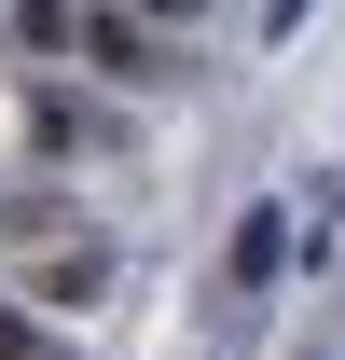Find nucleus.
<instances>
[{"instance_id":"f257e3e1","label":"nucleus","mask_w":345,"mask_h":360,"mask_svg":"<svg viewBox=\"0 0 345 360\" xmlns=\"http://www.w3.org/2000/svg\"><path fill=\"white\" fill-rule=\"evenodd\" d=\"M97 291H111V236H69V250L28 264V305H55V319H83Z\"/></svg>"},{"instance_id":"0eeeda50","label":"nucleus","mask_w":345,"mask_h":360,"mask_svg":"<svg viewBox=\"0 0 345 360\" xmlns=\"http://www.w3.org/2000/svg\"><path fill=\"white\" fill-rule=\"evenodd\" d=\"M125 14H138V28H152V14H208V0H125Z\"/></svg>"},{"instance_id":"7ed1b4c3","label":"nucleus","mask_w":345,"mask_h":360,"mask_svg":"<svg viewBox=\"0 0 345 360\" xmlns=\"http://www.w3.org/2000/svg\"><path fill=\"white\" fill-rule=\"evenodd\" d=\"M221 264H235V277H249V291H262V277L290 264V208H249V222H235V250H221Z\"/></svg>"},{"instance_id":"423d86ee","label":"nucleus","mask_w":345,"mask_h":360,"mask_svg":"<svg viewBox=\"0 0 345 360\" xmlns=\"http://www.w3.org/2000/svg\"><path fill=\"white\" fill-rule=\"evenodd\" d=\"M304 14H318V0H262V28H276V42H290V28H304Z\"/></svg>"},{"instance_id":"20e7f679","label":"nucleus","mask_w":345,"mask_h":360,"mask_svg":"<svg viewBox=\"0 0 345 360\" xmlns=\"http://www.w3.org/2000/svg\"><path fill=\"white\" fill-rule=\"evenodd\" d=\"M14 42L28 56H83V0H14Z\"/></svg>"},{"instance_id":"f03ea898","label":"nucleus","mask_w":345,"mask_h":360,"mask_svg":"<svg viewBox=\"0 0 345 360\" xmlns=\"http://www.w3.org/2000/svg\"><path fill=\"white\" fill-rule=\"evenodd\" d=\"M83 56L111 70V84H166V56H152V28H138V14H83Z\"/></svg>"},{"instance_id":"39448f33","label":"nucleus","mask_w":345,"mask_h":360,"mask_svg":"<svg viewBox=\"0 0 345 360\" xmlns=\"http://www.w3.org/2000/svg\"><path fill=\"white\" fill-rule=\"evenodd\" d=\"M0 360H42V333H28V319H14V305H0Z\"/></svg>"}]
</instances>
